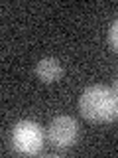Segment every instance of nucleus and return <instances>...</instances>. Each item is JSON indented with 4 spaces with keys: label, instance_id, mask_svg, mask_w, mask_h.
I'll list each match as a JSON object with an SVG mask.
<instances>
[{
    "label": "nucleus",
    "instance_id": "obj_6",
    "mask_svg": "<svg viewBox=\"0 0 118 158\" xmlns=\"http://www.w3.org/2000/svg\"><path fill=\"white\" fill-rule=\"evenodd\" d=\"M112 89H114V91H116V95H118V77L114 79V83H112Z\"/></svg>",
    "mask_w": 118,
    "mask_h": 158
},
{
    "label": "nucleus",
    "instance_id": "obj_5",
    "mask_svg": "<svg viewBox=\"0 0 118 158\" xmlns=\"http://www.w3.org/2000/svg\"><path fill=\"white\" fill-rule=\"evenodd\" d=\"M108 44H110V48L118 53V20H114L110 30H108Z\"/></svg>",
    "mask_w": 118,
    "mask_h": 158
},
{
    "label": "nucleus",
    "instance_id": "obj_1",
    "mask_svg": "<svg viewBox=\"0 0 118 158\" xmlns=\"http://www.w3.org/2000/svg\"><path fill=\"white\" fill-rule=\"evenodd\" d=\"M79 111L91 123L108 125L118 121V95L108 85H91L81 93Z\"/></svg>",
    "mask_w": 118,
    "mask_h": 158
},
{
    "label": "nucleus",
    "instance_id": "obj_3",
    "mask_svg": "<svg viewBox=\"0 0 118 158\" xmlns=\"http://www.w3.org/2000/svg\"><path fill=\"white\" fill-rule=\"evenodd\" d=\"M79 138V125L73 117L59 115L47 125V140L57 148H71Z\"/></svg>",
    "mask_w": 118,
    "mask_h": 158
},
{
    "label": "nucleus",
    "instance_id": "obj_2",
    "mask_svg": "<svg viewBox=\"0 0 118 158\" xmlns=\"http://www.w3.org/2000/svg\"><path fill=\"white\" fill-rule=\"evenodd\" d=\"M43 128L37 125L36 121L30 118H22L12 127L10 132V140H12V148L20 154L26 156H36L43 148Z\"/></svg>",
    "mask_w": 118,
    "mask_h": 158
},
{
    "label": "nucleus",
    "instance_id": "obj_4",
    "mask_svg": "<svg viewBox=\"0 0 118 158\" xmlns=\"http://www.w3.org/2000/svg\"><path fill=\"white\" fill-rule=\"evenodd\" d=\"M36 75L43 83H55L63 75V67L55 57H43L36 63Z\"/></svg>",
    "mask_w": 118,
    "mask_h": 158
}]
</instances>
